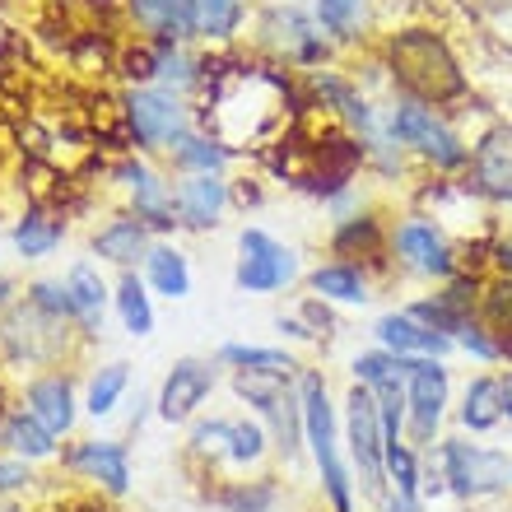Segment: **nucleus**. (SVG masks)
I'll return each instance as SVG.
<instances>
[{"label":"nucleus","instance_id":"obj_20","mask_svg":"<svg viewBox=\"0 0 512 512\" xmlns=\"http://www.w3.org/2000/svg\"><path fill=\"white\" fill-rule=\"evenodd\" d=\"M0 438H5L14 452H24V457H47V452H52V433L42 429L38 419H24V415H10V419H5Z\"/></svg>","mask_w":512,"mask_h":512},{"label":"nucleus","instance_id":"obj_30","mask_svg":"<svg viewBox=\"0 0 512 512\" xmlns=\"http://www.w3.org/2000/svg\"><path fill=\"white\" fill-rule=\"evenodd\" d=\"M70 298H75V312H80L84 322H94L98 312H103V284L94 280V270H75L70 275Z\"/></svg>","mask_w":512,"mask_h":512},{"label":"nucleus","instance_id":"obj_21","mask_svg":"<svg viewBox=\"0 0 512 512\" xmlns=\"http://www.w3.org/2000/svg\"><path fill=\"white\" fill-rule=\"evenodd\" d=\"M336 252L340 256H373L378 261L382 256V229H378V219H350L345 229L336 233Z\"/></svg>","mask_w":512,"mask_h":512},{"label":"nucleus","instance_id":"obj_24","mask_svg":"<svg viewBox=\"0 0 512 512\" xmlns=\"http://www.w3.org/2000/svg\"><path fill=\"white\" fill-rule=\"evenodd\" d=\"M140 247H145V229H140L135 219H122V224H112L108 233H98V252L108 256V261H131Z\"/></svg>","mask_w":512,"mask_h":512},{"label":"nucleus","instance_id":"obj_33","mask_svg":"<svg viewBox=\"0 0 512 512\" xmlns=\"http://www.w3.org/2000/svg\"><path fill=\"white\" fill-rule=\"evenodd\" d=\"M387 466L396 475V489H401V499H415V457H410V447L405 443H391L387 447Z\"/></svg>","mask_w":512,"mask_h":512},{"label":"nucleus","instance_id":"obj_3","mask_svg":"<svg viewBox=\"0 0 512 512\" xmlns=\"http://www.w3.org/2000/svg\"><path fill=\"white\" fill-rule=\"evenodd\" d=\"M350 452L359 461L368 494H382V466H387V438H382V419H378V396L373 387L350 391Z\"/></svg>","mask_w":512,"mask_h":512},{"label":"nucleus","instance_id":"obj_14","mask_svg":"<svg viewBox=\"0 0 512 512\" xmlns=\"http://www.w3.org/2000/svg\"><path fill=\"white\" fill-rule=\"evenodd\" d=\"M28 405H33V419H38L47 433H66L75 410H70V387L66 382H38V387L28 391Z\"/></svg>","mask_w":512,"mask_h":512},{"label":"nucleus","instance_id":"obj_10","mask_svg":"<svg viewBox=\"0 0 512 512\" xmlns=\"http://www.w3.org/2000/svg\"><path fill=\"white\" fill-rule=\"evenodd\" d=\"M126 112H131V126L145 145H163V140H173L182 131V108L163 94H135Z\"/></svg>","mask_w":512,"mask_h":512},{"label":"nucleus","instance_id":"obj_5","mask_svg":"<svg viewBox=\"0 0 512 512\" xmlns=\"http://www.w3.org/2000/svg\"><path fill=\"white\" fill-rule=\"evenodd\" d=\"M443 461H447V480L461 499H475V494H489L508 480V461L499 452H485V447L471 443H443Z\"/></svg>","mask_w":512,"mask_h":512},{"label":"nucleus","instance_id":"obj_19","mask_svg":"<svg viewBox=\"0 0 512 512\" xmlns=\"http://www.w3.org/2000/svg\"><path fill=\"white\" fill-rule=\"evenodd\" d=\"M149 275L159 284V294L168 298H182L191 289V275H187V261L173 252V247H159V252H149Z\"/></svg>","mask_w":512,"mask_h":512},{"label":"nucleus","instance_id":"obj_4","mask_svg":"<svg viewBox=\"0 0 512 512\" xmlns=\"http://www.w3.org/2000/svg\"><path fill=\"white\" fill-rule=\"evenodd\" d=\"M391 135L396 140H405V145H415L424 159L443 163V168H457V163H466V149H461V140L452 131H447L438 117H433L424 103H405V108H396V117H391Z\"/></svg>","mask_w":512,"mask_h":512},{"label":"nucleus","instance_id":"obj_31","mask_svg":"<svg viewBox=\"0 0 512 512\" xmlns=\"http://www.w3.org/2000/svg\"><path fill=\"white\" fill-rule=\"evenodd\" d=\"M401 373H405L401 354H364V359H354V378L364 382V387H378V382L401 378Z\"/></svg>","mask_w":512,"mask_h":512},{"label":"nucleus","instance_id":"obj_23","mask_svg":"<svg viewBox=\"0 0 512 512\" xmlns=\"http://www.w3.org/2000/svg\"><path fill=\"white\" fill-rule=\"evenodd\" d=\"M14 243H19V252L24 256H42L52 252L56 243H61V224L47 215H28L24 224H19V233H14Z\"/></svg>","mask_w":512,"mask_h":512},{"label":"nucleus","instance_id":"obj_11","mask_svg":"<svg viewBox=\"0 0 512 512\" xmlns=\"http://www.w3.org/2000/svg\"><path fill=\"white\" fill-rule=\"evenodd\" d=\"M396 252L415 270H424V275H452V252H447V243L433 233V224H401Z\"/></svg>","mask_w":512,"mask_h":512},{"label":"nucleus","instance_id":"obj_15","mask_svg":"<svg viewBox=\"0 0 512 512\" xmlns=\"http://www.w3.org/2000/svg\"><path fill=\"white\" fill-rule=\"evenodd\" d=\"M135 14L168 38H182L196 28V0H135Z\"/></svg>","mask_w":512,"mask_h":512},{"label":"nucleus","instance_id":"obj_9","mask_svg":"<svg viewBox=\"0 0 512 512\" xmlns=\"http://www.w3.org/2000/svg\"><path fill=\"white\" fill-rule=\"evenodd\" d=\"M215 387V373L205 364H177L173 368V378L163 382V401H159V410H163V419H187L196 405L205 401V391Z\"/></svg>","mask_w":512,"mask_h":512},{"label":"nucleus","instance_id":"obj_12","mask_svg":"<svg viewBox=\"0 0 512 512\" xmlns=\"http://www.w3.org/2000/svg\"><path fill=\"white\" fill-rule=\"evenodd\" d=\"M378 340L387 345L391 354H410V350L443 354L447 350L443 331H433V326L415 322V317H382V322H378Z\"/></svg>","mask_w":512,"mask_h":512},{"label":"nucleus","instance_id":"obj_13","mask_svg":"<svg viewBox=\"0 0 512 512\" xmlns=\"http://www.w3.org/2000/svg\"><path fill=\"white\" fill-rule=\"evenodd\" d=\"M503 419V378H475L466 387V405H461V424L475 433L494 429Z\"/></svg>","mask_w":512,"mask_h":512},{"label":"nucleus","instance_id":"obj_38","mask_svg":"<svg viewBox=\"0 0 512 512\" xmlns=\"http://www.w3.org/2000/svg\"><path fill=\"white\" fill-rule=\"evenodd\" d=\"M503 415L512 419V373H508V378H503Z\"/></svg>","mask_w":512,"mask_h":512},{"label":"nucleus","instance_id":"obj_7","mask_svg":"<svg viewBox=\"0 0 512 512\" xmlns=\"http://www.w3.org/2000/svg\"><path fill=\"white\" fill-rule=\"evenodd\" d=\"M294 252L280 243H270L266 233H243V266H238V284L252 294H270L280 284L294 280Z\"/></svg>","mask_w":512,"mask_h":512},{"label":"nucleus","instance_id":"obj_39","mask_svg":"<svg viewBox=\"0 0 512 512\" xmlns=\"http://www.w3.org/2000/svg\"><path fill=\"white\" fill-rule=\"evenodd\" d=\"M499 261H503V266H512V238H508V243L499 247Z\"/></svg>","mask_w":512,"mask_h":512},{"label":"nucleus","instance_id":"obj_27","mask_svg":"<svg viewBox=\"0 0 512 512\" xmlns=\"http://www.w3.org/2000/svg\"><path fill=\"white\" fill-rule=\"evenodd\" d=\"M117 303H122V322L131 326L135 336H145L149 326H154L149 298H145V289H140V280H135V275H126V280H122V294H117Z\"/></svg>","mask_w":512,"mask_h":512},{"label":"nucleus","instance_id":"obj_6","mask_svg":"<svg viewBox=\"0 0 512 512\" xmlns=\"http://www.w3.org/2000/svg\"><path fill=\"white\" fill-rule=\"evenodd\" d=\"M405 378H410L405 401H410V419H415V438L433 443V429H438L447 405V368L429 364V359H405Z\"/></svg>","mask_w":512,"mask_h":512},{"label":"nucleus","instance_id":"obj_28","mask_svg":"<svg viewBox=\"0 0 512 512\" xmlns=\"http://www.w3.org/2000/svg\"><path fill=\"white\" fill-rule=\"evenodd\" d=\"M359 14H364V0H317V19H322L336 38H354Z\"/></svg>","mask_w":512,"mask_h":512},{"label":"nucleus","instance_id":"obj_18","mask_svg":"<svg viewBox=\"0 0 512 512\" xmlns=\"http://www.w3.org/2000/svg\"><path fill=\"white\" fill-rule=\"evenodd\" d=\"M312 289L326 298H340V303H364L368 298V284L354 266H322L312 275Z\"/></svg>","mask_w":512,"mask_h":512},{"label":"nucleus","instance_id":"obj_1","mask_svg":"<svg viewBox=\"0 0 512 512\" xmlns=\"http://www.w3.org/2000/svg\"><path fill=\"white\" fill-rule=\"evenodd\" d=\"M387 61H391V80L424 108L466 94V75H461L457 56L447 52V42L438 33H429V28H410L401 38H391Z\"/></svg>","mask_w":512,"mask_h":512},{"label":"nucleus","instance_id":"obj_35","mask_svg":"<svg viewBox=\"0 0 512 512\" xmlns=\"http://www.w3.org/2000/svg\"><path fill=\"white\" fill-rule=\"evenodd\" d=\"M229 457L233 461H256L261 457V429H256V424H233L229 429Z\"/></svg>","mask_w":512,"mask_h":512},{"label":"nucleus","instance_id":"obj_17","mask_svg":"<svg viewBox=\"0 0 512 512\" xmlns=\"http://www.w3.org/2000/svg\"><path fill=\"white\" fill-rule=\"evenodd\" d=\"M219 205H224V182H215L210 173L182 187V215H187V224H215Z\"/></svg>","mask_w":512,"mask_h":512},{"label":"nucleus","instance_id":"obj_2","mask_svg":"<svg viewBox=\"0 0 512 512\" xmlns=\"http://www.w3.org/2000/svg\"><path fill=\"white\" fill-rule=\"evenodd\" d=\"M303 424H308L312 457L322 466L326 494H331L336 512H350V475H345V466L336 457V424H331V405H326V382L317 373L303 378Z\"/></svg>","mask_w":512,"mask_h":512},{"label":"nucleus","instance_id":"obj_37","mask_svg":"<svg viewBox=\"0 0 512 512\" xmlns=\"http://www.w3.org/2000/svg\"><path fill=\"white\" fill-rule=\"evenodd\" d=\"M229 508H238V512H256V508H266L270 503V485H261L256 494H247V489H238V494H229Z\"/></svg>","mask_w":512,"mask_h":512},{"label":"nucleus","instance_id":"obj_8","mask_svg":"<svg viewBox=\"0 0 512 512\" xmlns=\"http://www.w3.org/2000/svg\"><path fill=\"white\" fill-rule=\"evenodd\" d=\"M471 187L489 201H512V126L494 131L471 154Z\"/></svg>","mask_w":512,"mask_h":512},{"label":"nucleus","instance_id":"obj_26","mask_svg":"<svg viewBox=\"0 0 512 512\" xmlns=\"http://www.w3.org/2000/svg\"><path fill=\"white\" fill-rule=\"evenodd\" d=\"M261 415H270L275 419V433H280V447L284 452H294V443H298V405H294V396H289V387H280L275 396H270L266 405H256Z\"/></svg>","mask_w":512,"mask_h":512},{"label":"nucleus","instance_id":"obj_16","mask_svg":"<svg viewBox=\"0 0 512 512\" xmlns=\"http://www.w3.org/2000/svg\"><path fill=\"white\" fill-rule=\"evenodd\" d=\"M75 466L98 475V480L108 489H117V494L126 489V452L117 443H84L80 452H75Z\"/></svg>","mask_w":512,"mask_h":512},{"label":"nucleus","instance_id":"obj_36","mask_svg":"<svg viewBox=\"0 0 512 512\" xmlns=\"http://www.w3.org/2000/svg\"><path fill=\"white\" fill-rule=\"evenodd\" d=\"M33 294H38L42 308H52V312H75V298H70V289H56V284H38Z\"/></svg>","mask_w":512,"mask_h":512},{"label":"nucleus","instance_id":"obj_25","mask_svg":"<svg viewBox=\"0 0 512 512\" xmlns=\"http://www.w3.org/2000/svg\"><path fill=\"white\" fill-rule=\"evenodd\" d=\"M238 14H243V0H196V28L210 33V38L233 33Z\"/></svg>","mask_w":512,"mask_h":512},{"label":"nucleus","instance_id":"obj_22","mask_svg":"<svg viewBox=\"0 0 512 512\" xmlns=\"http://www.w3.org/2000/svg\"><path fill=\"white\" fill-rule=\"evenodd\" d=\"M122 177L135 187V205H140V210L149 215V224H168V210H163V187H159V177L145 173L140 163H131V168H126Z\"/></svg>","mask_w":512,"mask_h":512},{"label":"nucleus","instance_id":"obj_29","mask_svg":"<svg viewBox=\"0 0 512 512\" xmlns=\"http://www.w3.org/2000/svg\"><path fill=\"white\" fill-rule=\"evenodd\" d=\"M224 359L252 368V373H280V378H289V368H294V359H289V354H280V350H243V345H229V350H224Z\"/></svg>","mask_w":512,"mask_h":512},{"label":"nucleus","instance_id":"obj_34","mask_svg":"<svg viewBox=\"0 0 512 512\" xmlns=\"http://www.w3.org/2000/svg\"><path fill=\"white\" fill-rule=\"evenodd\" d=\"M177 159L191 163V168H201V173H210V168L224 163V149L210 145V140H182V145H177Z\"/></svg>","mask_w":512,"mask_h":512},{"label":"nucleus","instance_id":"obj_40","mask_svg":"<svg viewBox=\"0 0 512 512\" xmlns=\"http://www.w3.org/2000/svg\"><path fill=\"white\" fill-rule=\"evenodd\" d=\"M5 294H10V284H0V298H5Z\"/></svg>","mask_w":512,"mask_h":512},{"label":"nucleus","instance_id":"obj_32","mask_svg":"<svg viewBox=\"0 0 512 512\" xmlns=\"http://www.w3.org/2000/svg\"><path fill=\"white\" fill-rule=\"evenodd\" d=\"M122 387H126V368L122 364L103 368L98 382H94V391H89V410H94V415H108L112 405H117V396H122Z\"/></svg>","mask_w":512,"mask_h":512}]
</instances>
